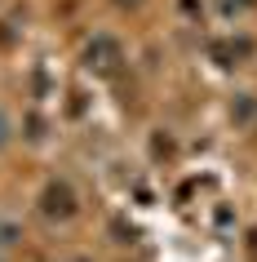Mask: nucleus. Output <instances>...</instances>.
<instances>
[{"label":"nucleus","instance_id":"f257e3e1","mask_svg":"<svg viewBox=\"0 0 257 262\" xmlns=\"http://www.w3.org/2000/svg\"><path fill=\"white\" fill-rule=\"evenodd\" d=\"M44 213H49V218H67L71 213V191L67 187H49V191H44Z\"/></svg>","mask_w":257,"mask_h":262},{"label":"nucleus","instance_id":"f03ea898","mask_svg":"<svg viewBox=\"0 0 257 262\" xmlns=\"http://www.w3.org/2000/svg\"><path fill=\"white\" fill-rule=\"evenodd\" d=\"M0 142H5V116H0Z\"/></svg>","mask_w":257,"mask_h":262}]
</instances>
